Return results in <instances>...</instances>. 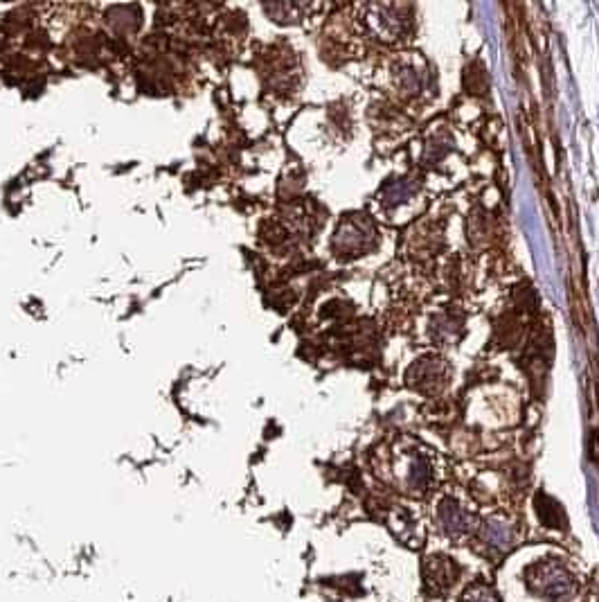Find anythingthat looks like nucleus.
<instances>
[{
  "mask_svg": "<svg viewBox=\"0 0 599 602\" xmlns=\"http://www.w3.org/2000/svg\"><path fill=\"white\" fill-rule=\"evenodd\" d=\"M464 602H498V600L487 587H476V589H469L467 596H464Z\"/></svg>",
  "mask_w": 599,
  "mask_h": 602,
  "instance_id": "1",
  "label": "nucleus"
}]
</instances>
